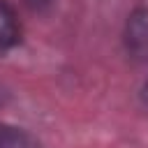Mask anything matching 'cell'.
<instances>
[{
    "label": "cell",
    "mask_w": 148,
    "mask_h": 148,
    "mask_svg": "<svg viewBox=\"0 0 148 148\" xmlns=\"http://www.w3.org/2000/svg\"><path fill=\"white\" fill-rule=\"evenodd\" d=\"M9 102H12V90L0 81V109H5Z\"/></svg>",
    "instance_id": "cell-4"
},
{
    "label": "cell",
    "mask_w": 148,
    "mask_h": 148,
    "mask_svg": "<svg viewBox=\"0 0 148 148\" xmlns=\"http://www.w3.org/2000/svg\"><path fill=\"white\" fill-rule=\"evenodd\" d=\"M28 5H30V9H35V12H42V9L51 7V5H53V0H28Z\"/></svg>",
    "instance_id": "cell-5"
},
{
    "label": "cell",
    "mask_w": 148,
    "mask_h": 148,
    "mask_svg": "<svg viewBox=\"0 0 148 148\" xmlns=\"http://www.w3.org/2000/svg\"><path fill=\"white\" fill-rule=\"evenodd\" d=\"M139 95H141V102H143V106L148 109V79L143 81V86H141V92H139Z\"/></svg>",
    "instance_id": "cell-6"
},
{
    "label": "cell",
    "mask_w": 148,
    "mask_h": 148,
    "mask_svg": "<svg viewBox=\"0 0 148 148\" xmlns=\"http://www.w3.org/2000/svg\"><path fill=\"white\" fill-rule=\"evenodd\" d=\"M123 42L132 60L148 65V7H136L127 14Z\"/></svg>",
    "instance_id": "cell-1"
},
{
    "label": "cell",
    "mask_w": 148,
    "mask_h": 148,
    "mask_svg": "<svg viewBox=\"0 0 148 148\" xmlns=\"http://www.w3.org/2000/svg\"><path fill=\"white\" fill-rule=\"evenodd\" d=\"M0 148H44V146L32 132L0 120Z\"/></svg>",
    "instance_id": "cell-3"
},
{
    "label": "cell",
    "mask_w": 148,
    "mask_h": 148,
    "mask_svg": "<svg viewBox=\"0 0 148 148\" xmlns=\"http://www.w3.org/2000/svg\"><path fill=\"white\" fill-rule=\"evenodd\" d=\"M18 42H21L18 16L7 0H0V53L14 49Z\"/></svg>",
    "instance_id": "cell-2"
}]
</instances>
